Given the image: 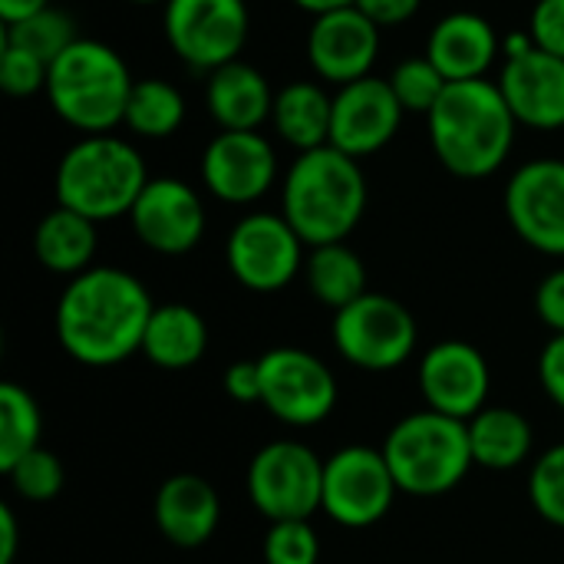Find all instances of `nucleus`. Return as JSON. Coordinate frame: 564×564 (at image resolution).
<instances>
[{
  "label": "nucleus",
  "instance_id": "f257e3e1",
  "mask_svg": "<svg viewBox=\"0 0 564 564\" xmlns=\"http://www.w3.org/2000/svg\"><path fill=\"white\" fill-rule=\"evenodd\" d=\"M155 304L145 284L122 268H89L56 301L59 347L83 367H116L142 354Z\"/></svg>",
  "mask_w": 564,
  "mask_h": 564
},
{
  "label": "nucleus",
  "instance_id": "f03ea898",
  "mask_svg": "<svg viewBox=\"0 0 564 564\" xmlns=\"http://www.w3.org/2000/svg\"><path fill=\"white\" fill-rule=\"evenodd\" d=\"M426 119L436 159L459 178L492 175L509 159L519 126L499 83L486 76L449 83Z\"/></svg>",
  "mask_w": 564,
  "mask_h": 564
},
{
  "label": "nucleus",
  "instance_id": "7ed1b4c3",
  "mask_svg": "<svg viewBox=\"0 0 564 564\" xmlns=\"http://www.w3.org/2000/svg\"><path fill=\"white\" fill-rule=\"evenodd\" d=\"M367 208L360 162L334 145L301 152L284 178V218L307 248L347 241Z\"/></svg>",
  "mask_w": 564,
  "mask_h": 564
},
{
  "label": "nucleus",
  "instance_id": "20e7f679",
  "mask_svg": "<svg viewBox=\"0 0 564 564\" xmlns=\"http://www.w3.org/2000/svg\"><path fill=\"white\" fill-rule=\"evenodd\" d=\"M132 86L135 79L126 59L109 43L79 36L63 56L50 63L46 96L59 119L86 135H96L126 119Z\"/></svg>",
  "mask_w": 564,
  "mask_h": 564
},
{
  "label": "nucleus",
  "instance_id": "39448f33",
  "mask_svg": "<svg viewBox=\"0 0 564 564\" xmlns=\"http://www.w3.org/2000/svg\"><path fill=\"white\" fill-rule=\"evenodd\" d=\"M145 185L149 175L135 145L109 132L83 135L56 165V202L93 221L129 215Z\"/></svg>",
  "mask_w": 564,
  "mask_h": 564
},
{
  "label": "nucleus",
  "instance_id": "423d86ee",
  "mask_svg": "<svg viewBox=\"0 0 564 564\" xmlns=\"http://www.w3.org/2000/svg\"><path fill=\"white\" fill-rule=\"evenodd\" d=\"M380 449L397 479V489L416 499H436L453 492L476 466L469 426L436 410L403 416L387 433Z\"/></svg>",
  "mask_w": 564,
  "mask_h": 564
},
{
  "label": "nucleus",
  "instance_id": "0eeeda50",
  "mask_svg": "<svg viewBox=\"0 0 564 564\" xmlns=\"http://www.w3.org/2000/svg\"><path fill=\"white\" fill-rule=\"evenodd\" d=\"M334 347L337 354L370 373L403 367L416 350V321L390 294L367 291L360 301L334 314Z\"/></svg>",
  "mask_w": 564,
  "mask_h": 564
},
{
  "label": "nucleus",
  "instance_id": "6e6552de",
  "mask_svg": "<svg viewBox=\"0 0 564 564\" xmlns=\"http://www.w3.org/2000/svg\"><path fill=\"white\" fill-rule=\"evenodd\" d=\"M248 499L268 522L314 519L324 499V459L297 440H278L248 466Z\"/></svg>",
  "mask_w": 564,
  "mask_h": 564
},
{
  "label": "nucleus",
  "instance_id": "1a4fd4ad",
  "mask_svg": "<svg viewBox=\"0 0 564 564\" xmlns=\"http://www.w3.org/2000/svg\"><path fill=\"white\" fill-rule=\"evenodd\" d=\"M397 479L383 449L344 446L324 459V499L321 512L344 529H370L393 509Z\"/></svg>",
  "mask_w": 564,
  "mask_h": 564
},
{
  "label": "nucleus",
  "instance_id": "9d476101",
  "mask_svg": "<svg viewBox=\"0 0 564 564\" xmlns=\"http://www.w3.org/2000/svg\"><path fill=\"white\" fill-rule=\"evenodd\" d=\"M228 271L238 284L258 294L288 288L304 268V241L284 215L254 212L245 215L225 245Z\"/></svg>",
  "mask_w": 564,
  "mask_h": 564
},
{
  "label": "nucleus",
  "instance_id": "9b49d317",
  "mask_svg": "<svg viewBox=\"0 0 564 564\" xmlns=\"http://www.w3.org/2000/svg\"><path fill=\"white\" fill-rule=\"evenodd\" d=\"M261 403L288 426H317L337 406V380L324 360L301 347H274L258 357Z\"/></svg>",
  "mask_w": 564,
  "mask_h": 564
},
{
  "label": "nucleus",
  "instance_id": "f8f14e48",
  "mask_svg": "<svg viewBox=\"0 0 564 564\" xmlns=\"http://www.w3.org/2000/svg\"><path fill=\"white\" fill-rule=\"evenodd\" d=\"M245 0H165V40L195 69L235 63L248 40Z\"/></svg>",
  "mask_w": 564,
  "mask_h": 564
},
{
  "label": "nucleus",
  "instance_id": "ddd939ff",
  "mask_svg": "<svg viewBox=\"0 0 564 564\" xmlns=\"http://www.w3.org/2000/svg\"><path fill=\"white\" fill-rule=\"evenodd\" d=\"M506 215L516 235L552 258H564V162L535 159L506 185Z\"/></svg>",
  "mask_w": 564,
  "mask_h": 564
},
{
  "label": "nucleus",
  "instance_id": "4468645a",
  "mask_svg": "<svg viewBox=\"0 0 564 564\" xmlns=\"http://www.w3.org/2000/svg\"><path fill=\"white\" fill-rule=\"evenodd\" d=\"M492 373L479 347L466 340H443L423 354L420 364V393L426 410L469 423L479 410L489 406Z\"/></svg>",
  "mask_w": 564,
  "mask_h": 564
},
{
  "label": "nucleus",
  "instance_id": "2eb2a0df",
  "mask_svg": "<svg viewBox=\"0 0 564 564\" xmlns=\"http://www.w3.org/2000/svg\"><path fill=\"white\" fill-rule=\"evenodd\" d=\"M278 175V155L258 129H221L202 155V182L228 205L258 202Z\"/></svg>",
  "mask_w": 564,
  "mask_h": 564
},
{
  "label": "nucleus",
  "instance_id": "dca6fc26",
  "mask_svg": "<svg viewBox=\"0 0 564 564\" xmlns=\"http://www.w3.org/2000/svg\"><path fill=\"white\" fill-rule=\"evenodd\" d=\"M403 106L390 86V79L364 76L334 96V119H330V145L364 159L380 152L400 129Z\"/></svg>",
  "mask_w": 564,
  "mask_h": 564
},
{
  "label": "nucleus",
  "instance_id": "f3484780",
  "mask_svg": "<svg viewBox=\"0 0 564 564\" xmlns=\"http://www.w3.org/2000/svg\"><path fill=\"white\" fill-rule=\"evenodd\" d=\"M129 218L139 241L155 254H188L205 235L202 198L192 185L172 175L149 178Z\"/></svg>",
  "mask_w": 564,
  "mask_h": 564
},
{
  "label": "nucleus",
  "instance_id": "a211bd4d",
  "mask_svg": "<svg viewBox=\"0 0 564 564\" xmlns=\"http://www.w3.org/2000/svg\"><path fill=\"white\" fill-rule=\"evenodd\" d=\"M380 53V26L357 7L321 13L307 33V59L330 83H354L370 76Z\"/></svg>",
  "mask_w": 564,
  "mask_h": 564
},
{
  "label": "nucleus",
  "instance_id": "6ab92c4d",
  "mask_svg": "<svg viewBox=\"0 0 564 564\" xmlns=\"http://www.w3.org/2000/svg\"><path fill=\"white\" fill-rule=\"evenodd\" d=\"M499 89L519 122L545 132L564 126V59L558 56L539 46L509 56Z\"/></svg>",
  "mask_w": 564,
  "mask_h": 564
},
{
  "label": "nucleus",
  "instance_id": "aec40b11",
  "mask_svg": "<svg viewBox=\"0 0 564 564\" xmlns=\"http://www.w3.org/2000/svg\"><path fill=\"white\" fill-rule=\"evenodd\" d=\"M152 512H155L159 532L172 545L202 549L221 522V499L208 479L192 476V473H178L159 486Z\"/></svg>",
  "mask_w": 564,
  "mask_h": 564
},
{
  "label": "nucleus",
  "instance_id": "412c9836",
  "mask_svg": "<svg viewBox=\"0 0 564 564\" xmlns=\"http://www.w3.org/2000/svg\"><path fill=\"white\" fill-rule=\"evenodd\" d=\"M496 53H499V36L492 23L469 10L443 17L433 26L426 46V56L440 66V73L449 83L482 79L486 69L496 63Z\"/></svg>",
  "mask_w": 564,
  "mask_h": 564
},
{
  "label": "nucleus",
  "instance_id": "4be33fe9",
  "mask_svg": "<svg viewBox=\"0 0 564 564\" xmlns=\"http://www.w3.org/2000/svg\"><path fill=\"white\" fill-rule=\"evenodd\" d=\"M205 102L221 129H258L274 112V93L251 63H225L212 69Z\"/></svg>",
  "mask_w": 564,
  "mask_h": 564
},
{
  "label": "nucleus",
  "instance_id": "5701e85b",
  "mask_svg": "<svg viewBox=\"0 0 564 564\" xmlns=\"http://www.w3.org/2000/svg\"><path fill=\"white\" fill-rule=\"evenodd\" d=\"M208 350V327L188 304H159L149 317L142 354L162 370H188Z\"/></svg>",
  "mask_w": 564,
  "mask_h": 564
},
{
  "label": "nucleus",
  "instance_id": "b1692460",
  "mask_svg": "<svg viewBox=\"0 0 564 564\" xmlns=\"http://www.w3.org/2000/svg\"><path fill=\"white\" fill-rule=\"evenodd\" d=\"M466 426H469L473 463L482 469L509 473L532 456V443H535L532 423L525 413L512 406H486Z\"/></svg>",
  "mask_w": 564,
  "mask_h": 564
},
{
  "label": "nucleus",
  "instance_id": "393cba45",
  "mask_svg": "<svg viewBox=\"0 0 564 564\" xmlns=\"http://www.w3.org/2000/svg\"><path fill=\"white\" fill-rule=\"evenodd\" d=\"M33 251L46 271L76 278V274L89 271V261L96 254V221L73 208L56 205L36 225Z\"/></svg>",
  "mask_w": 564,
  "mask_h": 564
},
{
  "label": "nucleus",
  "instance_id": "a878e982",
  "mask_svg": "<svg viewBox=\"0 0 564 564\" xmlns=\"http://www.w3.org/2000/svg\"><path fill=\"white\" fill-rule=\"evenodd\" d=\"M274 129L297 152H311L330 145V119L334 96H327L317 83H291L274 96Z\"/></svg>",
  "mask_w": 564,
  "mask_h": 564
},
{
  "label": "nucleus",
  "instance_id": "bb28decb",
  "mask_svg": "<svg viewBox=\"0 0 564 564\" xmlns=\"http://www.w3.org/2000/svg\"><path fill=\"white\" fill-rule=\"evenodd\" d=\"M304 274H307L311 294L321 304H327L334 314L367 294V268H364L360 254L354 248H347L344 241L311 248V254L304 261Z\"/></svg>",
  "mask_w": 564,
  "mask_h": 564
},
{
  "label": "nucleus",
  "instance_id": "cd10ccee",
  "mask_svg": "<svg viewBox=\"0 0 564 564\" xmlns=\"http://www.w3.org/2000/svg\"><path fill=\"white\" fill-rule=\"evenodd\" d=\"M182 119H185V99L172 83L135 79L129 106H126V119H122L135 135L165 139L182 126Z\"/></svg>",
  "mask_w": 564,
  "mask_h": 564
},
{
  "label": "nucleus",
  "instance_id": "c85d7f7f",
  "mask_svg": "<svg viewBox=\"0 0 564 564\" xmlns=\"http://www.w3.org/2000/svg\"><path fill=\"white\" fill-rule=\"evenodd\" d=\"M40 433H43V416L36 400L17 383H3L0 387V473H7L26 453H33L40 446Z\"/></svg>",
  "mask_w": 564,
  "mask_h": 564
},
{
  "label": "nucleus",
  "instance_id": "c756f323",
  "mask_svg": "<svg viewBox=\"0 0 564 564\" xmlns=\"http://www.w3.org/2000/svg\"><path fill=\"white\" fill-rule=\"evenodd\" d=\"M76 23L66 10L59 7H46L20 23L3 26V43L20 46L33 56H40L43 63H53L56 56H63L73 43H76Z\"/></svg>",
  "mask_w": 564,
  "mask_h": 564
},
{
  "label": "nucleus",
  "instance_id": "7c9ffc66",
  "mask_svg": "<svg viewBox=\"0 0 564 564\" xmlns=\"http://www.w3.org/2000/svg\"><path fill=\"white\" fill-rule=\"evenodd\" d=\"M390 86L403 106V112H423L430 116L433 106L443 99L449 79L440 73V66L430 56H410L390 73Z\"/></svg>",
  "mask_w": 564,
  "mask_h": 564
},
{
  "label": "nucleus",
  "instance_id": "2f4dec72",
  "mask_svg": "<svg viewBox=\"0 0 564 564\" xmlns=\"http://www.w3.org/2000/svg\"><path fill=\"white\" fill-rule=\"evenodd\" d=\"M13 486V492L26 502H50L63 492V482H66V473H63V463L56 453L36 446L33 453H26L17 466H10L3 473Z\"/></svg>",
  "mask_w": 564,
  "mask_h": 564
},
{
  "label": "nucleus",
  "instance_id": "473e14b6",
  "mask_svg": "<svg viewBox=\"0 0 564 564\" xmlns=\"http://www.w3.org/2000/svg\"><path fill=\"white\" fill-rule=\"evenodd\" d=\"M321 539L311 519H288L271 522L264 535V562L268 564H317Z\"/></svg>",
  "mask_w": 564,
  "mask_h": 564
},
{
  "label": "nucleus",
  "instance_id": "72a5a7b5",
  "mask_svg": "<svg viewBox=\"0 0 564 564\" xmlns=\"http://www.w3.org/2000/svg\"><path fill=\"white\" fill-rule=\"evenodd\" d=\"M529 499L545 522L564 529V443L535 459L529 476Z\"/></svg>",
  "mask_w": 564,
  "mask_h": 564
},
{
  "label": "nucleus",
  "instance_id": "f704fd0d",
  "mask_svg": "<svg viewBox=\"0 0 564 564\" xmlns=\"http://www.w3.org/2000/svg\"><path fill=\"white\" fill-rule=\"evenodd\" d=\"M50 79V63H43L40 56L3 43L0 53V86L10 96H33L40 89H46Z\"/></svg>",
  "mask_w": 564,
  "mask_h": 564
},
{
  "label": "nucleus",
  "instance_id": "c9c22d12",
  "mask_svg": "<svg viewBox=\"0 0 564 564\" xmlns=\"http://www.w3.org/2000/svg\"><path fill=\"white\" fill-rule=\"evenodd\" d=\"M529 33L539 50L564 59V0H539L532 10Z\"/></svg>",
  "mask_w": 564,
  "mask_h": 564
},
{
  "label": "nucleus",
  "instance_id": "e433bc0d",
  "mask_svg": "<svg viewBox=\"0 0 564 564\" xmlns=\"http://www.w3.org/2000/svg\"><path fill=\"white\" fill-rule=\"evenodd\" d=\"M539 380L549 400L564 410V334H552L539 357Z\"/></svg>",
  "mask_w": 564,
  "mask_h": 564
},
{
  "label": "nucleus",
  "instance_id": "4c0bfd02",
  "mask_svg": "<svg viewBox=\"0 0 564 564\" xmlns=\"http://www.w3.org/2000/svg\"><path fill=\"white\" fill-rule=\"evenodd\" d=\"M535 311L552 334H564V268L552 271L535 291Z\"/></svg>",
  "mask_w": 564,
  "mask_h": 564
},
{
  "label": "nucleus",
  "instance_id": "58836bf2",
  "mask_svg": "<svg viewBox=\"0 0 564 564\" xmlns=\"http://www.w3.org/2000/svg\"><path fill=\"white\" fill-rule=\"evenodd\" d=\"M225 393L235 403H261V364L238 360L225 370Z\"/></svg>",
  "mask_w": 564,
  "mask_h": 564
},
{
  "label": "nucleus",
  "instance_id": "ea45409f",
  "mask_svg": "<svg viewBox=\"0 0 564 564\" xmlns=\"http://www.w3.org/2000/svg\"><path fill=\"white\" fill-rule=\"evenodd\" d=\"M354 7L364 10L377 26H400L420 10V0H354Z\"/></svg>",
  "mask_w": 564,
  "mask_h": 564
},
{
  "label": "nucleus",
  "instance_id": "a19ab883",
  "mask_svg": "<svg viewBox=\"0 0 564 564\" xmlns=\"http://www.w3.org/2000/svg\"><path fill=\"white\" fill-rule=\"evenodd\" d=\"M20 549V529L10 506H0V564H13Z\"/></svg>",
  "mask_w": 564,
  "mask_h": 564
},
{
  "label": "nucleus",
  "instance_id": "79ce46f5",
  "mask_svg": "<svg viewBox=\"0 0 564 564\" xmlns=\"http://www.w3.org/2000/svg\"><path fill=\"white\" fill-rule=\"evenodd\" d=\"M46 7H50V0H0V17L10 26V23H20V20H26Z\"/></svg>",
  "mask_w": 564,
  "mask_h": 564
},
{
  "label": "nucleus",
  "instance_id": "37998d69",
  "mask_svg": "<svg viewBox=\"0 0 564 564\" xmlns=\"http://www.w3.org/2000/svg\"><path fill=\"white\" fill-rule=\"evenodd\" d=\"M294 3L304 7V10H311L314 17L330 13V10H340V7H354V0H294Z\"/></svg>",
  "mask_w": 564,
  "mask_h": 564
},
{
  "label": "nucleus",
  "instance_id": "c03bdc74",
  "mask_svg": "<svg viewBox=\"0 0 564 564\" xmlns=\"http://www.w3.org/2000/svg\"><path fill=\"white\" fill-rule=\"evenodd\" d=\"M132 3H159V0H132Z\"/></svg>",
  "mask_w": 564,
  "mask_h": 564
}]
</instances>
